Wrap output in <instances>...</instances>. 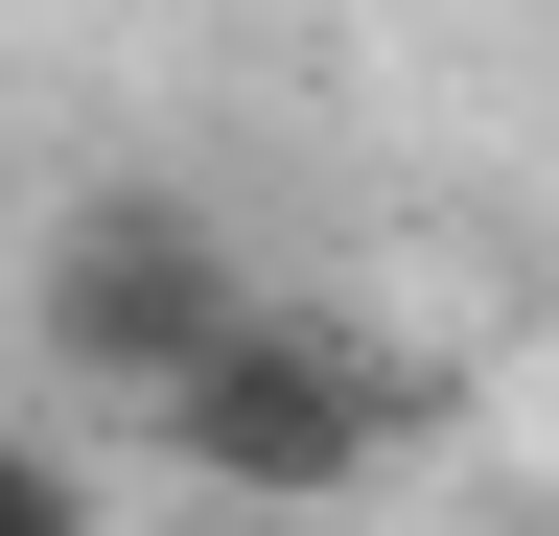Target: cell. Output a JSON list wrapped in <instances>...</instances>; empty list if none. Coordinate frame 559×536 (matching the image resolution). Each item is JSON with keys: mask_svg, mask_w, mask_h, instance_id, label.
<instances>
[{"mask_svg": "<svg viewBox=\"0 0 559 536\" xmlns=\"http://www.w3.org/2000/svg\"><path fill=\"white\" fill-rule=\"evenodd\" d=\"M234 303H257V257L210 234L187 187H70V211H47V281H24L47 373H70V396H117V420H140V396H164Z\"/></svg>", "mask_w": 559, "mask_h": 536, "instance_id": "obj_2", "label": "cell"}, {"mask_svg": "<svg viewBox=\"0 0 559 536\" xmlns=\"http://www.w3.org/2000/svg\"><path fill=\"white\" fill-rule=\"evenodd\" d=\"M419 420H443V396H419V350H396V326H349V303H280V281L210 326L164 396H140V443H164L187 490H234V513H349V490H373Z\"/></svg>", "mask_w": 559, "mask_h": 536, "instance_id": "obj_1", "label": "cell"}, {"mask_svg": "<svg viewBox=\"0 0 559 536\" xmlns=\"http://www.w3.org/2000/svg\"><path fill=\"white\" fill-rule=\"evenodd\" d=\"M0 536H94V466L24 443V420H0Z\"/></svg>", "mask_w": 559, "mask_h": 536, "instance_id": "obj_3", "label": "cell"}]
</instances>
